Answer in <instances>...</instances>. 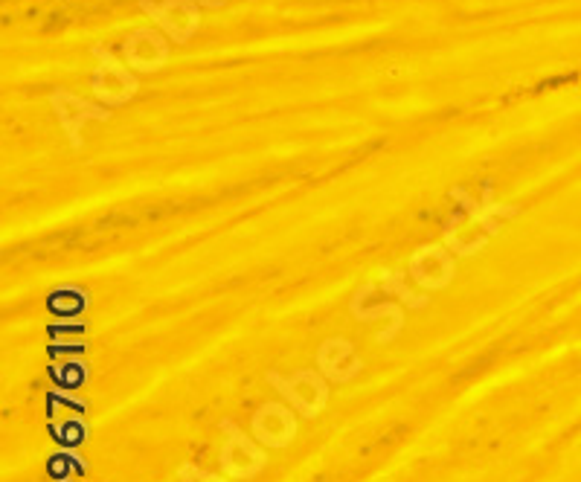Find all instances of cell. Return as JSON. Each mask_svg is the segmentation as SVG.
Segmentation results:
<instances>
[{
  "mask_svg": "<svg viewBox=\"0 0 581 482\" xmlns=\"http://www.w3.org/2000/svg\"><path fill=\"white\" fill-rule=\"evenodd\" d=\"M230 439L221 445V468L224 474L236 477V480H250L262 471L265 465V453L256 442H250L245 433H239L233 424H224Z\"/></svg>",
  "mask_w": 581,
  "mask_h": 482,
  "instance_id": "1",
  "label": "cell"
},
{
  "mask_svg": "<svg viewBox=\"0 0 581 482\" xmlns=\"http://www.w3.org/2000/svg\"><path fill=\"white\" fill-rule=\"evenodd\" d=\"M279 390L288 395V401L303 413V416H317L323 407H326V398H329V390H326V381L317 375V372H297V375H291V378H271Z\"/></svg>",
  "mask_w": 581,
  "mask_h": 482,
  "instance_id": "2",
  "label": "cell"
},
{
  "mask_svg": "<svg viewBox=\"0 0 581 482\" xmlns=\"http://www.w3.org/2000/svg\"><path fill=\"white\" fill-rule=\"evenodd\" d=\"M253 436L265 445V448H285L294 436H297V419L285 404H265L256 410L253 416Z\"/></svg>",
  "mask_w": 581,
  "mask_h": 482,
  "instance_id": "3",
  "label": "cell"
},
{
  "mask_svg": "<svg viewBox=\"0 0 581 482\" xmlns=\"http://www.w3.org/2000/svg\"><path fill=\"white\" fill-rule=\"evenodd\" d=\"M320 369L332 381H349L361 369V358L355 355V349L346 340H326L320 349Z\"/></svg>",
  "mask_w": 581,
  "mask_h": 482,
  "instance_id": "4",
  "label": "cell"
},
{
  "mask_svg": "<svg viewBox=\"0 0 581 482\" xmlns=\"http://www.w3.org/2000/svg\"><path fill=\"white\" fill-rule=\"evenodd\" d=\"M410 271L416 276V282L422 285H430V288H442L448 279H451V271H454V262L439 250V247H430V250H422L416 253Z\"/></svg>",
  "mask_w": 581,
  "mask_h": 482,
  "instance_id": "5",
  "label": "cell"
},
{
  "mask_svg": "<svg viewBox=\"0 0 581 482\" xmlns=\"http://www.w3.org/2000/svg\"><path fill=\"white\" fill-rule=\"evenodd\" d=\"M184 480L186 482H221V480H215V477H210V474H204V471H192V468H186L184 471Z\"/></svg>",
  "mask_w": 581,
  "mask_h": 482,
  "instance_id": "6",
  "label": "cell"
}]
</instances>
